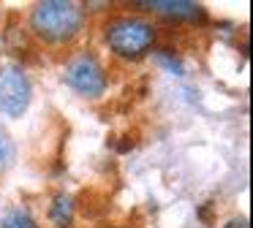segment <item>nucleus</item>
I'll list each match as a JSON object with an SVG mask.
<instances>
[{
    "mask_svg": "<svg viewBox=\"0 0 253 228\" xmlns=\"http://www.w3.org/2000/svg\"><path fill=\"white\" fill-rule=\"evenodd\" d=\"M84 11L71 0H44L30 11V30L46 43H68L79 36Z\"/></svg>",
    "mask_w": 253,
    "mask_h": 228,
    "instance_id": "nucleus-1",
    "label": "nucleus"
},
{
    "mask_svg": "<svg viewBox=\"0 0 253 228\" xmlns=\"http://www.w3.org/2000/svg\"><path fill=\"white\" fill-rule=\"evenodd\" d=\"M104 38L117 57L139 60L155 46L158 27L142 16H115L112 22H106Z\"/></svg>",
    "mask_w": 253,
    "mask_h": 228,
    "instance_id": "nucleus-2",
    "label": "nucleus"
},
{
    "mask_svg": "<svg viewBox=\"0 0 253 228\" xmlns=\"http://www.w3.org/2000/svg\"><path fill=\"white\" fill-rule=\"evenodd\" d=\"M66 84L71 90H77L84 98H101L106 90V74L104 65L93 57V54H77L71 63L66 65V74H63Z\"/></svg>",
    "mask_w": 253,
    "mask_h": 228,
    "instance_id": "nucleus-3",
    "label": "nucleus"
},
{
    "mask_svg": "<svg viewBox=\"0 0 253 228\" xmlns=\"http://www.w3.org/2000/svg\"><path fill=\"white\" fill-rule=\"evenodd\" d=\"M33 87L30 79L19 65H8L0 74V112L6 117H22L30 106Z\"/></svg>",
    "mask_w": 253,
    "mask_h": 228,
    "instance_id": "nucleus-4",
    "label": "nucleus"
},
{
    "mask_svg": "<svg viewBox=\"0 0 253 228\" xmlns=\"http://www.w3.org/2000/svg\"><path fill=\"white\" fill-rule=\"evenodd\" d=\"M133 5L144 11H153V14L171 19V22H202L204 19V8L199 3H191V0H142V3H133Z\"/></svg>",
    "mask_w": 253,
    "mask_h": 228,
    "instance_id": "nucleus-5",
    "label": "nucleus"
},
{
    "mask_svg": "<svg viewBox=\"0 0 253 228\" xmlns=\"http://www.w3.org/2000/svg\"><path fill=\"white\" fill-rule=\"evenodd\" d=\"M49 220L55 228H71L74 223V198L66 193L55 195V201H52L49 206Z\"/></svg>",
    "mask_w": 253,
    "mask_h": 228,
    "instance_id": "nucleus-6",
    "label": "nucleus"
},
{
    "mask_svg": "<svg viewBox=\"0 0 253 228\" xmlns=\"http://www.w3.org/2000/svg\"><path fill=\"white\" fill-rule=\"evenodd\" d=\"M0 228H39V226H36V220L30 217L28 209H11L6 217H3Z\"/></svg>",
    "mask_w": 253,
    "mask_h": 228,
    "instance_id": "nucleus-7",
    "label": "nucleus"
},
{
    "mask_svg": "<svg viewBox=\"0 0 253 228\" xmlns=\"http://www.w3.org/2000/svg\"><path fill=\"white\" fill-rule=\"evenodd\" d=\"M14 157H17V147H14L11 136L0 128V171H6L14 163Z\"/></svg>",
    "mask_w": 253,
    "mask_h": 228,
    "instance_id": "nucleus-8",
    "label": "nucleus"
},
{
    "mask_svg": "<svg viewBox=\"0 0 253 228\" xmlns=\"http://www.w3.org/2000/svg\"><path fill=\"white\" fill-rule=\"evenodd\" d=\"M155 60H158L161 65H166L174 76H182V63L171 49H158V52H155Z\"/></svg>",
    "mask_w": 253,
    "mask_h": 228,
    "instance_id": "nucleus-9",
    "label": "nucleus"
},
{
    "mask_svg": "<svg viewBox=\"0 0 253 228\" xmlns=\"http://www.w3.org/2000/svg\"><path fill=\"white\" fill-rule=\"evenodd\" d=\"M223 228H248V220L245 217H234V220H229Z\"/></svg>",
    "mask_w": 253,
    "mask_h": 228,
    "instance_id": "nucleus-10",
    "label": "nucleus"
}]
</instances>
